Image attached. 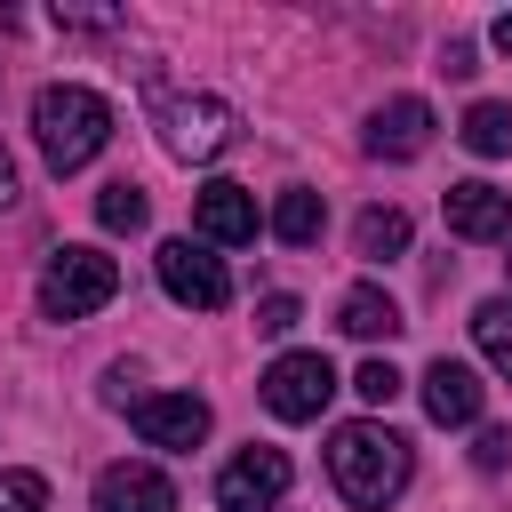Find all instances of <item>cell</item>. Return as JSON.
<instances>
[{
    "label": "cell",
    "mask_w": 512,
    "mask_h": 512,
    "mask_svg": "<svg viewBox=\"0 0 512 512\" xmlns=\"http://www.w3.org/2000/svg\"><path fill=\"white\" fill-rule=\"evenodd\" d=\"M32 136H40L48 168L72 176V168H88V160L112 144V104H104L96 88H80V80H56V88L32 96Z\"/></svg>",
    "instance_id": "cell-1"
},
{
    "label": "cell",
    "mask_w": 512,
    "mask_h": 512,
    "mask_svg": "<svg viewBox=\"0 0 512 512\" xmlns=\"http://www.w3.org/2000/svg\"><path fill=\"white\" fill-rule=\"evenodd\" d=\"M328 472H336V488H344V504H360V512H384L400 488H408V440L392 432V424H344L336 440H328Z\"/></svg>",
    "instance_id": "cell-2"
},
{
    "label": "cell",
    "mask_w": 512,
    "mask_h": 512,
    "mask_svg": "<svg viewBox=\"0 0 512 512\" xmlns=\"http://www.w3.org/2000/svg\"><path fill=\"white\" fill-rule=\"evenodd\" d=\"M112 296H120V264L104 248H56L48 272H40V312L48 320H88Z\"/></svg>",
    "instance_id": "cell-3"
},
{
    "label": "cell",
    "mask_w": 512,
    "mask_h": 512,
    "mask_svg": "<svg viewBox=\"0 0 512 512\" xmlns=\"http://www.w3.org/2000/svg\"><path fill=\"white\" fill-rule=\"evenodd\" d=\"M256 392H264V408H272L280 424H312V416L336 400V368H328V352H280Z\"/></svg>",
    "instance_id": "cell-4"
},
{
    "label": "cell",
    "mask_w": 512,
    "mask_h": 512,
    "mask_svg": "<svg viewBox=\"0 0 512 512\" xmlns=\"http://www.w3.org/2000/svg\"><path fill=\"white\" fill-rule=\"evenodd\" d=\"M232 136H240V112L224 96H168L160 104V144L176 160H216Z\"/></svg>",
    "instance_id": "cell-5"
},
{
    "label": "cell",
    "mask_w": 512,
    "mask_h": 512,
    "mask_svg": "<svg viewBox=\"0 0 512 512\" xmlns=\"http://www.w3.org/2000/svg\"><path fill=\"white\" fill-rule=\"evenodd\" d=\"M152 264H160V288H168L184 312H224V304H232V272H224L200 240H160Z\"/></svg>",
    "instance_id": "cell-6"
},
{
    "label": "cell",
    "mask_w": 512,
    "mask_h": 512,
    "mask_svg": "<svg viewBox=\"0 0 512 512\" xmlns=\"http://www.w3.org/2000/svg\"><path fill=\"white\" fill-rule=\"evenodd\" d=\"M288 480H296L288 448H240V456L216 472V504H224V512H272V504L288 496Z\"/></svg>",
    "instance_id": "cell-7"
},
{
    "label": "cell",
    "mask_w": 512,
    "mask_h": 512,
    "mask_svg": "<svg viewBox=\"0 0 512 512\" xmlns=\"http://www.w3.org/2000/svg\"><path fill=\"white\" fill-rule=\"evenodd\" d=\"M128 416L152 448H200L208 440V400H192V392H144Z\"/></svg>",
    "instance_id": "cell-8"
},
{
    "label": "cell",
    "mask_w": 512,
    "mask_h": 512,
    "mask_svg": "<svg viewBox=\"0 0 512 512\" xmlns=\"http://www.w3.org/2000/svg\"><path fill=\"white\" fill-rule=\"evenodd\" d=\"M448 232L456 240H504L512 232V192H496L488 176H464V184H448Z\"/></svg>",
    "instance_id": "cell-9"
},
{
    "label": "cell",
    "mask_w": 512,
    "mask_h": 512,
    "mask_svg": "<svg viewBox=\"0 0 512 512\" xmlns=\"http://www.w3.org/2000/svg\"><path fill=\"white\" fill-rule=\"evenodd\" d=\"M424 144H432V104L424 96H392V104L368 112V152L376 160H416Z\"/></svg>",
    "instance_id": "cell-10"
},
{
    "label": "cell",
    "mask_w": 512,
    "mask_h": 512,
    "mask_svg": "<svg viewBox=\"0 0 512 512\" xmlns=\"http://www.w3.org/2000/svg\"><path fill=\"white\" fill-rule=\"evenodd\" d=\"M96 512H176V480L152 464H104L96 472Z\"/></svg>",
    "instance_id": "cell-11"
},
{
    "label": "cell",
    "mask_w": 512,
    "mask_h": 512,
    "mask_svg": "<svg viewBox=\"0 0 512 512\" xmlns=\"http://www.w3.org/2000/svg\"><path fill=\"white\" fill-rule=\"evenodd\" d=\"M192 224H200V240H216V248H248V240H256V200H248V184H208V192L192 200Z\"/></svg>",
    "instance_id": "cell-12"
},
{
    "label": "cell",
    "mask_w": 512,
    "mask_h": 512,
    "mask_svg": "<svg viewBox=\"0 0 512 512\" xmlns=\"http://www.w3.org/2000/svg\"><path fill=\"white\" fill-rule=\"evenodd\" d=\"M424 416H432V424H472V416H480V376L440 352V360L424 368Z\"/></svg>",
    "instance_id": "cell-13"
},
{
    "label": "cell",
    "mask_w": 512,
    "mask_h": 512,
    "mask_svg": "<svg viewBox=\"0 0 512 512\" xmlns=\"http://www.w3.org/2000/svg\"><path fill=\"white\" fill-rule=\"evenodd\" d=\"M336 328H344V336H360V344H376V336H400L408 320H400V304H392L384 288H352V296L336 304Z\"/></svg>",
    "instance_id": "cell-14"
},
{
    "label": "cell",
    "mask_w": 512,
    "mask_h": 512,
    "mask_svg": "<svg viewBox=\"0 0 512 512\" xmlns=\"http://www.w3.org/2000/svg\"><path fill=\"white\" fill-rule=\"evenodd\" d=\"M320 224H328V200H320V192H304V184H288V192H280V208H272V232H280L288 248H312V240H320Z\"/></svg>",
    "instance_id": "cell-15"
},
{
    "label": "cell",
    "mask_w": 512,
    "mask_h": 512,
    "mask_svg": "<svg viewBox=\"0 0 512 512\" xmlns=\"http://www.w3.org/2000/svg\"><path fill=\"white\" fill-rule=\"evenodd\" d=\"M352 248H360L368 264H392V256H408V216H400V208H360V224H352Z\"/></svg>",
    "instance_id": "cell-16"
},
{
    "label": "cell",
    "mask_w": 512,
    "mask_h": 512,
    "mask_svg": "<svg viewBox=\"0 0 512 512\" xmlns=\"http://www.w3.org/2000/svg\"><path fill=\"white\" fill-rule=\"evenodd\" d=\"M472 344H480V360L512 384V296H488V304L472 312Z\"/></svg>",
    "instance_id": "cell-17"
},
{
    "label": "cell",
    "mask_w": 512,
    "mask_h": 512,
    "mask_svg": "<svg viewBox=\"0 0 512 512\" xmlns=\"http://www.w3.org/2000/svg\"><path fill=\"white\" fill-rule=\"evenodd\" d=\"M144 216H152V200H144L128 176L96 192V224H104V232H144Z\"/></svg>",
    "instance_id": "cell-18"
},
{
    "label": "cell",
    "mask_w": 512,
    "mask_h": 512,
    "mask_svg": "<svg viewBox=\"0 0 512 512\" xmlns=\"http://www.w3.org/2000/svg\"><path fill=\"white\" fill-rule=\"evenodd\" d=\"M464 144H472L480 160L512 152V104H472V112H464Z\"/></svg>",
    "instance_id": "cell-19"
},
{
    "label": "cell",
    "mask_w": 512,
    "mask_h": 512,
    "mask_svg": "<svg viewBox=\"0 0 512 512\" xmlns=\"http://www.w3.org/2000/svg\"><path fill=\"white\" fill-rule=\"evenodd\" d=\"M400 384H408V376H400L392 360H360V376H352V392H360L368 408H392V400H400Z\"/></svg>",
    "instance_id": "cell-20"
},
{
    "label": "cell",
    "mask_w": 512,
    "mask_h": 512,
    "mask_svg": "<svg viewBox=\"0 0 512 512\" xmlns=\"http://www.w3.org/2000/svg\"><path fill=\"white\" fill-rule=\"evenodd\" d=\"M0 512H48V480L40 472H0Z\"/></svg>",
    "instance_id": "cell-21"
},
{
    "label": "cell",
    "mask_w": 512,
    "mask_h": 512,
    "mask_svg": "<svg viewBox=\"0 0 512 512\" xmlns=\"http://www.w3.org/2000/svg\"><path fill=\"white\" fill-rule=\"evenodd\" d=\"M472 464H480V472H504V464H512V424H480Z\"/></svg>",
    "instance_id": "cell-22"
},
{
    "label": "cell",
    "mask_w": 512,
    "mask_h": 512,
    "mask_svg": "<svg viewBox=\"0 0 512 512\" xmlns=\"http://www.w3.org/2000/svg\"><path fill=\"white\" fill-rule=\"evenodd\" d=\"M296 320H304V304H296V296H264V304H256V328H264V336H288Z\"/></svg>",
    "instance_id": "cell-23"
},
{
    "label": "cell",
    "mask_w": 512,
    "mask_h": 512,
    "mask_svg": "<svg viewBox=\"0 0 512 512\" xmlns=\"http://www.w3.org/2000/svg\"><path fill=\"white\" fill-rule=\"evenodd\" d=\"M440 72H448V80H472V48H464V40H448V56H440Z\"/></svg>",
    "instance_id": "cell-24"
},
{
    "label": "cell",
    "mask_w": 512,
    "mask_h": 512,
    "mask_svg": "<svg viewBox=\"0 0 512 512\" xmlns=\"http://www.w3.org/2000/svg\"><path fill=\"white\" fill-rule=\"evenodd\" d=\"M16 200V160H8V144H0V208Z\"/></svg>",
    "instance_id": "cell-25"
},
{
    "label": "cell",
    "mask_w": 512,
    "mask_h": 512,
    "mask_svg": "<svg viewBox=\"0 0 512 512\" xmlns=\"http://www.w3.org/2000/svg\"><path fill=\"white\" fill-rule=\"evenodd\" d=\"M488 40H496V48L512 56V16H496V32H488Z\"/></svg>",
    "instance_id": "cell-26"
},
{
    "label": "cell",
    "mask_w": 512,
    "mask_h": 512,
    "mask_svg": "<svg viewBox=\"0 0 512 512\" xmlns=\"http://www.w3.org/2000/svg\"><path fill=\"white\" fill-rule=\"evenodd\" d=\"M504 264H512V256H504Z\"/></svg>",
    "instance_id": "cell-27"
}]
</instances>
